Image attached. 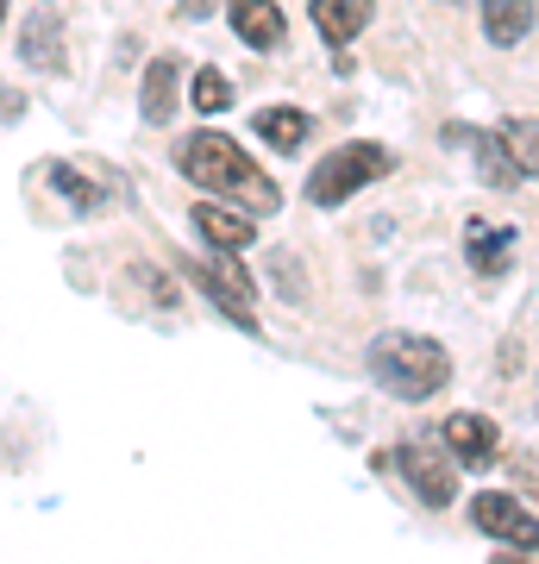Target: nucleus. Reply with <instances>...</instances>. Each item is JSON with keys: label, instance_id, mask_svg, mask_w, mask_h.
<instances>
[{"label": "nucleus", "instance_id": "nucleus-1", "mask_svg": "<svg viewBox=\"0 0 539 564\" xmlns=\"http://www.w3.org/2000/svg\"><path fill=\"white\" fill-rule=\"evenodd\" d=\"M176 170L195 182V188L220 195V202H239V207H251V214H277L282 207L277 176H263L226 132H188L182 151H176Z\"/></svg>", "mask_w": 539, "mask_h": 564}, {"label": "nucleus", "instance_id": "nucleus-2", "mask_svg": "<svg viewBox=\"0 0 539 564\" xmlns=\"http://www.w3.org/2000/svg\"><path fill=\"white\" fill-rule=\"evenodd\" d=\"M370 377L377 389H389L396 402H427L452 383V358L440 339H420V333H382L370 345Z\"/></svg>", "mask_w": 539, "mask_h": 564}, {"label": "nucleus", "instance_id": "nucleus-3", "mask_svg": "<svg viewBox=\"0 0 539 564\" xmlns=\"http://www.w3.org/2000/svg\"><path fill=\"white\" fill-rule=\"evenodd\" d=\"M396 170V158L382 151V144H339L326 163H314V176H308V202L314 207H345L352 195H358L364 182H382Z\"/></svg>", "mask_w": 539, "mask_h": 564}, {"label": "nucleus", "instance_id": "nucleus-4", "mask_svg": "<svg viewBox=\"0 0 539 564\" xmlns=\"http://www.w3.org/2000/svg\"><path fill=\"white\" fill-rule=\"evenodd\" d=\"M182 276L195 282L226 321H239L245 333H258V314H251V307H258V289H251V276L239 270V258H226V251L220 258H188L182 263Z\"/></svg>", "mask_w": 539, "mask_h": 564}, {"label": "nucleus", "instance_id": "nucleus-5", "mask_svg": "<svg viewBox=\"0 0 539 564\" xmlns=\"http://www.w3.org/2000/svg\"><path fill=\"white\" fill-rule=\"evenodd\" d=\"M445 452H452L445 440L440 445L433 440H401L396 445V470L408 477V489H414L427 508H445L452 496H459V470H452L459 458H445Z\"/></svg>", "mask_w": 539, "mask_h": 564}, {"label": "nucleus", "instance_id": "nucleus-6", "mask_svg": "<svg viewBox=\"0 0 539 564\" xmlns=\"http://www.w3.org/2000/svg\"><path fill=\"white\" fill-rule=\"evenodd\" d=\"M471 527L489 533V540L515 545V552H533L539 558V514L533 508H520L515 496H502V489H483L477 502H471Z\"/></svg>", "mask_w": 539, "mask_h": 564}, {"label": "nucleus", "instance_id": "nucleus-7", "mask_svg": "<svg viewBox=\"0 0 539 564\" xmlns=\"http://www.w3.org/2000/svg\"><path fill=\"white\" fill-rule=\"evenodd\" d=\"M440 440L452 445V458H459L464 470H489V464L502 458V433H496V421H483V414H452V421L440 426Z\"/></svg>", "mask_w": 539, "mask_h": 564}, {"label": "nucleus", "instance_id": "nucleus-8", "mask_svg": "<svg viewBox=\"0 0 539 564\" xmlns=\"http://www.w3.org/2000/svg\"><path fill=\"white\" fill-rule=\"evenodd\" d=\"M195 232L214 251H245V245L258 239V220H251V207L239 214V202H220V195H207V202L195 207Z\"/></svg>", "mask_w": 539, "mask_h": 564}, {"label": "nucleus", "instance_id": "nucleus-9", "mask_svg": "<svg viewBox=\"0 0 539 564\" xmlns=\"http://www.w3.org/2000/svg\"><path fill=\"white\" fill-rule=\"evenodd\" d=\"M226 20H233V32H239L251 51H277L282 44V7H270V0H226Z\"/></svg>", "mask_w": 539, "mask_h": 564}, {"label": "nucleus", "instance_id": "nucleus-10", "mask_svg": "<svg viewBox=\"0 0 539 564\" xmlns=\"http://www.w3.org/2000/svg\"><path fill=\"white\" fill-rule=\"evenodd\" d=\"M464 251H471V270L477 276H502L508 263H515V232L496 220H471L464 226Z\"/></svg>", "mask_w": 539, "mask_h": 564}, {"label": "nucleus", "instance_id": "nucleus-11", "mask_svg": "<svg viewBox=\"0 0 539 564\" xmlns=\"http://www.w3.org/2000/svg\"><path fill=\"white\" fill-rule=\"evenodd\" d=\"M377 20V0H314V32L326 44H352Z\"/></svg>", "mask_w": 539, "mask_h": 564}, {"label": "nucleus", "instance_id": "nucleus-12", "mask_svg": "<svg viewBox=\"0 0 539 564\" xmlns=\"http://www.w3.org/2000/svg\"><path fill=\"white\" fill-rule=\"evenodd\" d=\"M483 32H489V44H520L527 32H533V0H483Z\"/></svg>", "mask_w": 539, "mask_h": 564}, {"label": "nucleus", "instance_id": "nucleus-13", "mask_svg": "<svg viewBox=\"0 0 539 564\" xmlns=\"http://www.w3.org/2000/svg\"><path fill=\"white\" fill-rule=\"evenodd\" d=\"M471 158H477V176L489 182V188H515L520 182V163H515V151H508L502 132H477V139H471Z\"/></svg>", "mask_w": 539, "mask_h": 564}, {"label": "nucleus", "instance_id": "nucleus-14", "mask_svg": "<svg viewBox=\"0 0 539 564\" xmlns=\"http://www.w3.org/2000/svg\"><path fill=\"white\" fill-rule=\"evenodd\" d=\"M258 139L289 158V151L308 144V113H301V107H263V113H258Z\"/></svg>", "mask_w": 539, "mask_h": 564}, {"label": "nucleus", "instance_id": "nucleus-15", "mask_svg": "<svg viewBox=\"0 0 539 564\" xmlns=\"http://www.w3.org/2000/svg\"><path fill=\"white\" fill-rule=\"evenodd\" d=\"M144 120L151 126L176 120V57H151V76H144Z\"/></svg>", "mask_w": 539, "mask_h": 564}, {"label": "nucleus", "instance_id": "nucleus-16", "mask_svg": "<svg viewBox=\"0 0 539 564\" xmlns=\"http://www.w3.org/2000/svg\"><path fill=\"white\" fill-rule=\"evenodd\" d=\"M20 57H32L39 69H51L57 76L63 69V25H57V13H39V20L20 32Z\"/></svg>", "mask_w": 539, "mask_h": 564}, {"label": "nucleus", "instance_id": "nucleus-17", "mask_svg": "<svg viewBox=\"0 0 539 564\" xmlns=\"http://www.w3.org/2000/svg\"><path fill=\"white\" fill-rule=\"evenodd\" d=\"M188 101H195V113H226L233 107V82H226V69H195V88H188Z\"/></svg>", "mask_w": 539, "mask_h": 564}, {"label": "nucleus", "instance_id": "nucleus-18", "mask_svg": "<svg viewBox=\"0 0 539 564\" xmlns=\"http://www.w3.org/2000/svg\"><path fill=\"white\" fill-rule=\"evenodd\" d=\"M502 139H508V151H515L520 176H539V120H502Z\"/></svg>", "mask_w": 539, "mask_h": 564}, {"label": "nucleus", "instance_id": "nucleus-19", "mask_svg": "<svg viewBox=\"0 0 539 564\" xmlns=\"http://www.w3.org/2000/svg\"><path fill=\"white\" fill-rule=\"evenodd\" d=\"M51 188H57L63 202H76V214H100V207H107V195H100L88 176H76L69 163H57V170H51Z\"/></svg>", "mask_w": 539, "mask_h": 564}, {"label": "nucleus", "instance_id": "nucleus-20", "mask_svg": "<svg viewBox=\"0 0 539 564\" xmlns=\"http://www.w3.org/2000/svg\"><path fill=\"white\" fill-rule=\"evenodd\" d=\"M214 7H220V0H182V20H207Z\"/></svg>", "mask_w": 539, "mask_h": 564}, {"label": "nucleus", "instance_id": "nucleus-21", "mask_svg": "<svg viewBox=\"0 0 539 564\" xmlns=\"http://www.w3.org/2000/svg\"><path fill=\"white\" fill-rule=\"evenodd\" d=\"M520 489H527V496H539V470H527V464H520Z\"/></svg>", "mask_w": 539, "mask_h": 564}]
</instances>
